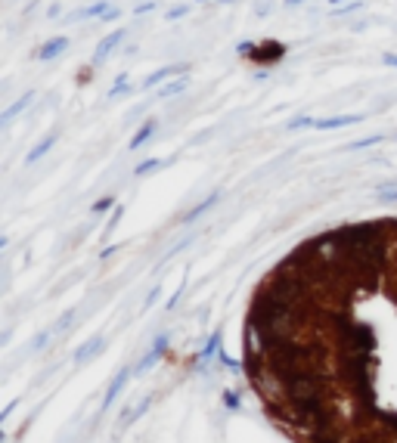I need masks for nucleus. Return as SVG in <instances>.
Wrapping results in <instances>:
<instances>
[{"instance_id":"nucleus-22","label":"nucleus","mask_w":397,"mask_h":443,"mask_svg":"<svg viewBox=\"0 0 397 443\" xmlns=\"http://www.w3.org/2000/svg\"><path fill=\"white\" fill-rule=\"evenodd\" d=\"M115 19H121V10H118V7H112L103 19H100V25H106V22H115Z\"/></svg>"},{"instance_id":"nucleus-25","label":"nucleus","mask_w":397,"mask_h":443,"mask_svg":"<svg viewBox=\"0 0 397 443\" xmlns=\"http://www.w3.org/2000/svg\"><path fill=\"white\" fill-rule=\"evenodd\" d=\"M363 4H360V0H354V4H348V7H338L335 13H354V10H360Z\"/></svg>"},{"instance_id":"nucleus-33","label":"nucleus","mask_w":397,"mask_h":443,"mask_svg":"<svg viewBox=\"0 0 397 443\" xmlns=\"http://www.w3.org/2000/svg\"><path fill=\"white\" fill-rule=\"evenodd\" d=\"M195 4H211V0H195Z\"/></svg>"},{"instance_id":"nucleus-7","label":"nucleus","mask_w":397,"mask_h":443,"mask_svg":"<svg viewBox=\"0 0 397 443\" xmlns=\"http://www.w3.org/2000/svg\"><path fill=\"white\" fill-rule=\"evenodd\" d=\"M109 10H112L109 0H96V4H90V7H84V10H75L68 19H71V22H81V19H103Z\"/></svg>"},{"instance_id":"nucleus-27","label":"nucleus","mask_w":397,"mask_h":443,"mask_svg":"<svg viewBox=\"0 0 397 443\" xmlns=\"http://www.w3.org/2000/svg\"><path fill=\"white\" fill-rule=\"evenodd\" d=\"M59 13H62V7H59V4H50V10H47V19H56Z\"/></svg>"},{"instance_id":"nucleus-11","label":"nucleus","mask_w":397,"mask_h":443,"mask_svg":"<svg viewBox=\"0 0 397 443\" xmlns=\"http://www.w3.org/2000/svg\"><path fill=\"white\" fill-rule=\"evenodd\" d=\"M155 134H158V121H152V118H149V121H143V124H140V131L131 137V146H128V149H140V146H146Z\"/></svg>"},{"instance_id":"nucleus-29","label":"nucleus","mask_w":397,"mask_h":443,"mask_svg":"<svg viewBox=\"0 0 397 443\" xmlns=\"http://www.w3.org/2000/svg\"><path fill=\"white\" fill-rule=\"evenodd\" d=\"M252 50H255V44H239V53H242V56H249Z\"/></svg>"},{"instance_id":"nucleus-24","label":"nucleus","mask_w":397,"mask_h":443,"mask_svg":"<svg viewBox=\"0 0 397 443\" xmlns=\"http://www.w3.org/2000/svg\"><path fill=\"white\" fill-rule=\"evenodd\" d=\"M155 7H158V4H155V0H143V4L137 7V13H152Z\"/></svg>"},{"instance_id":"nucleus-8","label":"nucleus","mask_w":397,"mask_h":443,"mask_svg":"<svg viewBox=\"0 0 397 443\" xmlns=\"http://www.w3.org/2000/svg\"><path fill=\"white\" fill-rule=\"evenodd\" d=\"M31 102H34V93H31V90H28V93H22V96H19V99H16L13 106H7L4 112H0V124H4V127H10V121H13V118H16L19 112H25V109H28Z\"/></svg>"},{"instance_id":"nucleus-1","label":"nucleus","mask_w":397,"mask_h":443,"mask_svg":"<svg viewBox=\"0 0 397 443\" xmlns=\"http://www.w3.org/2000/svg\"><path fill=\"white\" fill-rule=\"evenodd\" d=\"M125 37H128V28H125V25H121V28H115V31H109V34L100 40V47H96V53H93V59H90V62H93V65L106 62L118 44H125Z\"/></svg>"},{"instance_id":"nucleus-4","label":"nucleus","mask_w":397,"mask_h":443,"mask_svg":"<svg viewBox=\"0 0 397 443\" xmlns=\"http://www.w3.org/2000/svg\"><path fill=\"white\" fill-rule=\"evenodd\" d=\"M186 68H189V65H165V68L152 71V74L143 81V87H146V90H152V87H158V84H165V81H171L174 74H186Z\"/></svg>"},{"instance_id":"nucleus-20","label":"nucleus","mask_w":397,"mask_h":443,"mask_svg":"<svg viewBox=\"0 0 397 443\" xmlns=\"http://www.w3.org/2000/svg\"><path fill=\"white\" fill-rule=\"evenodd\" d=\"M186 13H189V7H186V4H180V7H171V10L165 13V19H168V22H174V19H183Z\"/></svg>"},{"instance_id":"nucleus-5","label":"nucleus","mask_w":397,"mask_h":443,"mask_svg":"<svg viewBox=\"0 0 397 443\" xmlns=\"http://www.w3.org/2000/svg\"><path fill=\"white\" fill-rule=\"evenodd\" d=\"M56 137H59V131H50L47 137H41V140H37V143H34V149L25 155V165H37V161H41V158H44V155L56 146Z\"/></svg>"},{"instance_id":"nucleus-3","label":"nucleus","mask_w":397,"mask_h":443,"mask_svg":"<svg viewBox=\"0 0 397 443\" xmlns=\"http://www.w3.org/2000/svg\"><path fill=\"white\" fill-rule=\"evenodd\" d=\"M366 115H335V118H316V131H338V127H351V124H360Z\"/></svg>"},{"instance_id":"nucleus-32","label":"nucleus","mask_w":397,"mask_h":443,"mask_svg":"<svg viewBox=\"0 0 397 443\" xmlns=\"http://www.w3.org/2000/svg\"><path fill=\"white\" fill-rule=\"evenodd\" d=\"M217 4H227V7H233V4H236V0H217Z\"/></svg>"},{"instance_id":"nucleus-15","label":"nucleus","mask_w":397,"mask_h":443,"mask_svg":"<svg viewBox=\"0 0 397 443\" xmlns=\"http://www.w3.org/2000/svg\"><path fill=\"white\" fill-rule=\"evenodd\" d=\"M131 90V84H128V74H118L115 77V84H112V90H109V99H118L121 93H128Z\"/></svg>"},{"instance_id":"nucleus-26","label":"nucleus","mask_w":397,"mask_h":443,"mask_svg":"<svg viewBox=\"0 0 397 443\" xmlns=\"http://www.w3.org/2000/svg\"><path fill=\"white\" fill-rule=\"evenodd\" d=\"M382 62H385V65H391V68H397V53H385V56H382Z\"/></svg>"},{"instance_id":"nucleus-30","label":"nucleus","mask_w":397,"mask_h":443,"mask_svg":"<svg viewBox=\"0 0 397 443\" xmlns=\"http://www.w3.org/2000/svg\"><path fill=\"white\" fill-rule=\"evenodd\" d=\"M155 298H158V289H152V292H149V298H146V307H152V304H155Z\"/></svg>"},{"instance_id":"nucleus-9","label":"nucleus","mask_w":397,"mask_h":443,"mask_svg":"<svg viewBox=\"0 0 397 443\" xmlns=\"http://www.w3.org/2000/svg\"><path fill=\"white\" fill-rule=\"evenodd\" d=\"M217 201H220V189H217V192H211V195H208L205 201H198V205H192V208H189V211L183 214V223H192V220H198L202 214H208V211H211V208L217 205Z\"/></svg>"},{"instance_id":"nucleus-16","label":"nucleus","mask_w":397,"mask_h":443,"mask_svg":"<svg viewBox=\"0 0 397 443\" xmlns=\"http://www.w3.org/2000/svg\"><path fill=\"white\" fill-rule=\"evenodd\" d=\"M313 124H316V118H310V115H298V118L289 121L286 127H289V131H307V127H313Z\"/></svg>"},{"instance_id":"nucleus-21","label":"nucleus","mask_w":397,"mask_h":443,"mask_svg":"<svg viewBox=\"0 0 397 443\" xmlns=\"http://www.w3.org/2000/svg\"><path fill=\"white\" fill-rule=\"evenodd\" d=\"M50 335H53V329H44V332H41V335H37V338H34V341H31V350H41V347H44V344H47V338H50Z\"/></svg>"},{"instance_id":"nucleus-12","label":"nucleus","mask_w":397,"mask_h":443,"mask_svg":"<svg viewBox=\"0 0 397 443\" xmlns=\"http://www.w3.org/2000/svg\"><path fill=\"white\" fill-rule=\"evenodd\" d=\"M128 375H131L128 369H121V372H118V375H115V381H112V384H109V390H106V400H103V409H109V406H112V403L118 400V394H121V387L128 384Z\"/></svg>"},{"instance_id":"nucleus-19","label":"nucleus","mask_w":397,"mask_h":443,"mask_svg":"<svg viewBox=\"0 0 397 443\" xmlns=\"http://www.w3.org/2000/svg\"><path fill=\"white\" fill-rule=\"evenodd\" d=\"M112 205H115V195H106V198L93 201V214H103V211H109Z\"/></svg>"},{"instance_id":"nucleus-13","label":"nucleus","mask_w":397,"mask_h":443,"mask_svg":"<svg viewBox=\"0 0 397 443\" xmlns=\"http://www.w3.org/2000/svg\"><path fill=\"white\" fill-rule=\"evenodd\" d=\"M189 87V77L186 74H180L177 81H168L165 87H158V99H168V96H177V93H183Z\"/></svg>"},{"instance_id":"nucleus-18","label":"nucleus","mask_w":397,"mask_h":443,"mask_svg":"<svg viewBox=\"0 0 397 443\" xmlns=\"http://www.w3.org/2000/svg\"><path fill=\"white\" fill-rule=\"evenodd\" d=\"M71 319H75V310H65L62 316H59V322L53 326V335H59V332H65L68 326H71Z\"/></svg>"},{"instance_id":"nucleus-10","label":"nucleus","mask_w":397,"mask_h":443,"mask_svg":"<svg viewBox=\"0 0 397 443\" xmlns=\"http://www.w3.org/2000/svg\"><path fill=\"white\" fill-rule=\"evenodd\" d=\"M103 347H106V338H103V335H93L90 341H84L81 347L75 350V356H71V359H75V362H87V359H90L93 353H100Z\"/></svg>"},{"instance_id":"nucleus-34","label":"nucleus","mask_w":397,"mask_h":443,"mask_svg":"<svg viewBox=\"0 0 397 443\" xmlns=\"http://www.w3.org/2000/svg\"><path fill=\"white\" fill-rule=\"evenodd\" d=\"M329 4H341V0H329Z\"/></svg>"},{"instance_id":"nucleus-28","label":"nucleus","mask_w":397,"mask_h":443,"mask_svg":"<svg viewBox=\"0 0 397 443\" xmlns=\"http://www.w3.org/2000/svg\"><path fill=\"white\" fill-rule=\"evenodd\" d=\"M313 443H335V440H332L329 434H326V437H323V434H316V437H313Z\"/></svg>"},{"instance_id":"nucleus-14","label":"nucleus","mask_w":397,"mask_h":443,"mask_svg":"<svg viewBox=\"0 0 397 443\" xmlns=\"http://www.w3.org/2000/svg\"><path fill=\"white\" fill-rule=\"evenodd\" d=\"M174 158H168V161H162V158H146V161H140V165L134 168V177H146V174H152V171H158V168H165V165H171Z\"/></svg>"},{"instance_id":"nucleus-23","label":"nucleus","mask_w":397,"mask_h":443,"mask_svg":"<svg viewBox=\"0 0 397 443\" xmlns=\"http://www.w3.org/2000/svg\"><path fill=\"white\" fill-rule=\"evenodd\" d=\"M217 338H220V335H211V341H208V347H205V350H202V359H205V356H211V353H214V347H217Z\"/></svg>"},{"instance_id":"nucleus-17","label":"nucleus","mask_w":397,"mask_h":443,"mask_svg":"<svg viewBox=\"0 0 397 443\" xmlns=\"http://www.w3.org/2000/svg\"><path fill=\"white\" fill-rule=\"evenodd\" d=\"M385 137L382 134H373V137H363V140H354V143H348L344 149H369V146H379Z\"/></svg>"},{"instance_id":"nucleus-6","label":"nucleus","mask_w":397,"mask_h":443,"mask_svg":"<svg viewBox=\"0 0 397 443\" xmlns=\"http://www.w3.org/2000/svg\"><path fill=\"white\" fill-rule=\"evenodd\" d=\"M165 353H168V335H158V338H155V344H152V350L140 359V366H137V369H140V372H146V369H149V366H155V362L162 359Z\"/></svg>"},{"instance_id":"nucleus-31","label":"nucleus","mask_w":397,"mask_h":443,"mask_svg":"<svg viewBox=\"0 0 397 443\" xmlns=\"http://www.w3.org/2000/svg\"><path fill=\"white\" fill-rule=\"evenodd\" d=\"M298 4H304V0H286V7H298Z\"/></svg>"},{"instance_id":"nucleus-2","label":"nucleus","mask_w":397,"mask_h":443,"mask_svg":"<svg viewBox=\"0 0 397 443\" xmlns=\"http://www.w3.org/2000/svg\"><path fill=\"white\" fill-rule=\"evenodd\" d=\"M68 44L71 40L65 37V34H59V37H50L44 47H37V53H34V59H41V62H50V59H59L65 50H68Z\"/></svg>"}]
</instances>
